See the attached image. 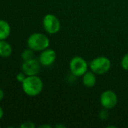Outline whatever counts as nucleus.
Returning <instances> with one entry per match:
<instances>
[{
	"mask_svg": "<svg viewBox=\"0 0 128 128\" xmlns=\"http://www.w3.org/2000/svg\"><path fill=\"white\" fill-rule=\"evenodd\" d=\"M49 45V38L42 33L32 34L27 39L28 48H30L35 52H41L48 48Z\"/></svg>",
	"mask_w": 128,
	"mask_h": 128,
	"instance_id": "nucleus-2",
	"label": "nucleus"
},
{
	"mask_svg": "<svg viewBox=\"0 0 128 128\" xmlns=\"http://www.w3.org/2000/svg\"><path fill=\"white\" fill-rule=\"evenodd\" d=\"M0 128H1V126H0Z\"/></svg>",
	"mask_w": 128,
	"mask_h": 128,
	"instance_id": "nucleus-21",
	"label": "nucleus"
},
{
	"mask_svg": "<svg viewBox=\"0 0 128 128\" xmlns=\"http://www.w3.org/2000/svg\"><path fill=\"white\" fill-rule=\"evenodd\" d=\"M118 101V96L112 90H106L103 92L100 97V103L101 106L109 110L114 109L117 106Z\"/></svg>",
	"mask_w": 128,
	"mask_h": 128,
	"instance_id": "nucleus-6",
	"label": "nucleus"
},
{
	"mask_svg": "<svg viewBox=\"0 0 128 128\" xmlns=\"http://www.w3.org/2000/svg\"><path fill=\"white\" fill-rule=\"evenodd\" d=\"M34 50H31L30 48H28L26 50H24L23 52L21 54V58L24 61H28L30 59L34 58Z\"/></svg>",
	"mask_w": 128,
	"mask_h": 128,
	"instance_id": "nucleus-12",
	"label": "nucleus"
},
{
	"mask_svg": "<svg viewBox=\"0 0 128 128\" xmlns=\"http://www.w3.org/2000/svg\"><path fill=\"white\" fill-rule=\"evenodd\" d=\"M109 117V110L103 108L99 112V118L102 121H106Z\"/></svg>",
	"mask_w": 128,
	"mask_h": 128,
	"instance_id": "nucleus-13",
	"label": "nucleus"
},
{
	"mask_svg": "<svg viewBox=\"0 0 128 128\" xmlns=\"http://www.w3.org/2000/svg\"><path fill=\"white\" fill-rule=\"evenodd\" d=\"M4 96H5V94H4V92L0 88V101H2L4 98Z\"/></svg>",
	"mask_w": 128,
	"mask_h": 128,
	"instance_id": "nucleus-17",
	"label": "nucleus"
},
{
	"mask_svg": "<svg viewBox=\"0 0 128 128\" xmlns=\"http://www.w3.org/2000/svg\"><path fill=\"white\" fill-rule=\"evenodd\" d=\"M52 126L49 125V124H43V125H41L39 126V128H51Z\"/></svg>",
	"mask_w": 128,
	"mask_h": 128,
	"instance_id": "nucleus-19",
	"label": "nucleus"
},
{
	"mask_svg": "<svg viewBox=\"0 0 128 128\" xmlns=\"http://www.w3.org/2000/svg\"><path fill=\"white\" fill-rule=\"evenodd\" d=\"M20 128H35V125L34 124L33 122H26L24 123H23L20 126Z\"/></svg>",
	"mask_w": 128,
	"mask_h": 128,
	"instance_id": "nucleus-15",
	"label": "nucleus"
},
{
	"mask_svg": "<svg viewBox=\"0 0 128 128\" xmlns=\"http://www.w3.org/2000/svg\"><path fill=\"white\" fill-rule=\"evenodd\" d=\"M42 26L45 31L49 34H55L58 33L61 28L60 20L52 14H46L42 20Z\"/></svg>",
	"mask_w": 128,
	"mask_h": 128,
	"instance_id": "nucleus-5",
	"label": "nucleus"
},
{
	"mask_svg": "<svg viewBox=\"0 0 128 128\" xmlns=\"http://www.w3.org/2000/svg\"><path fill=\"white\" fill-rule=\"evenodd\" d=\"M44 88V82L42 80L36 76H26L22 82V89L23 92L29 97H36L39 95Z\"/></svg>",
	"mask_w": 128,
	"mask_h": 128,
	"instance_id": "nucleus-1",
	"label": "nucleus"
},
{
	"mask_svg": "<svg viewBox=\"0 0 128 128\" xmlns=\"http://www.w3.org/2000/svg\"><path fill=\"white\" fill-rule=\"evenodd\" d=\"M121 68L126 70L128 71V52L126 53L121 58Z\"/></svg>",
	"mask_w": 128,
	"mask_h": 128,
	"instance_id": "nucleus-14",
	"label": "nucleus"
},
{
	"mask_svg": "<svg viewBox=\"0 0 128 128\" xmlns=\"http://www.w3.org/2000/svg\"><path fill=\"white\" fill-rule=\"evenodd\" d=\"M82 83L86 88H93L97 83V75L91 70L86 72L82 76Z\"/></svg>",
	"mask_w": 128,
	"mask_h": 128,
	"instance_id": "nucleus-9",
	"label": "nucleus"
},
{
	"mask_svg": "<svg viewBox=\"0 0 128 128\" xmlns=\"http://www.w3.org/2000/svg\"><path fill=\"white\" fill-rule=\"evenodd\" d=\"M89 64L87 61L81 56L73 57L69 62V70L73 76L82 77L88 71Z\"/></svg>",
	"mask_w": 128,
	"mask_h": 128,
	"instance_id": "nucleus-4",
	"label": "nucleus"
},
{
	"mask_svg": "<svg viewBox=\"0 0 128 128\" xmlns=\"http://www.w3.org/2000/svg\"><path fill=\"white\" fill-rule=\"evenodd\" d=\"M57 59V53L56 52L50 49L49 47L46 50L41 52V54L38 58V61L40 64L45 67H49L52 65Z\"/></svg>",
	"mask_w": 128,
	"mask_h": 128,
	"instance_id": "nucleus-8",
	"label": "nucleus"
},
{
	"mask_svg": "<svg viewBox=\"0 0 128 128\" xmlns=\"http://www.w3.org/2000/svg\"><path fill=\"white\" fill-rule=\"evenodd\" d=\"M55 128H66L65 127V125H63V124H58V125H56L55 126Z\"/></svg>",
	"mask_w": 128,
	"mask_h": 128,
	"instance_id": "nucleus-20",
	"label": "nucleus"
},
{
	"mask_svg": "<svg viewBox=\"0 0 128 128\" xmlns=\"http://www.w3.org/2000/svg\"><path fill=\"white\" fill-rule=\"evenodd\" d=\"M26 75L23 73V72H21V73H19V74H17V76H16V79H17V80L19 82H23L24 80H25V79L26 78Z\"/></svg>",
	"mask_w": 128,
	"mask_h": 128,
	"instance_id": "nucleus-16",
	"label": "nucleus"
},
{
	"mask_svg": "<svg viewBox=\"0 0 128 128\" xmlns=\"http://www.w3.org/2000/svg\"><path fill=\"white\" fill-rule=\"evenodd\" d=\"M3 116H4V111H3L2 108L1 107V106H0V120L3 118Z\"/></svg>",
	"mask_w": 128,
	"mask_h": 128,
	"instance_id": "nucleus-18",
	"label": "nucleus"
},
{
	"mask_svg": "<svg viewBox=\"0 0 128 128\" xmlns=\"http://www.w3.org/2000/svg\"><path fill=\"white\" fill-rule=\"evenodd\" d=\"M89 68L96 75H103L111 68V61L106 56H98L89 64Z\"/></svg>",
	"mask_w": 128,
	"mask_h": 128,
	"instance_id": "nucleus-3",
	"label": "nucleus"
},
{
	"mask_svg": "<svg viewBox=\"0 0 128 128\" xmlns=\"http://www.w3.org/2000/svg\"><path fill=\"white\" fill-rule=\"evenodd\" d=\"M41 64L38 60L32 58L28 61H24L21 66L22 72H23L27 76H36L41 70Z\"/></svg>",
	"mask_w": 128,
	"mask_h": 128,
	"instance_id": "nucleus-7",
	"label": "nucleus"
},
{
	"mask_svg": "<svg viewBox=\"0 0 128 128\" xmlns=\"http://www.w3.org/2000/svg\"><path fill=\"white\" fill-rule=\"evenodd\" d=\"M12 53V47L11 46L4 40H0V56L2 58H8Z\"/></svg>",
	"mask_w": 128,
	"mask_h": 128,
	"instance_id": "nucleus-11",
	"label": "nucleus"
},
{
	"mask_svg": "<svg viewBox=\"0 0 128 128\" xmlns=\"http://www.w3.org/2000/svg\"><path fill=\"white\" fill-rule=\"evenodd\" d=\"M10 34L11 26L9 23L4 20H0V40H6Z\"/></svg>",
	"mask_w": 128,
	"mask_h": 128,
	"instance_id": "nucleus-10",
	"label": "nucleus"
}]
</instances>
